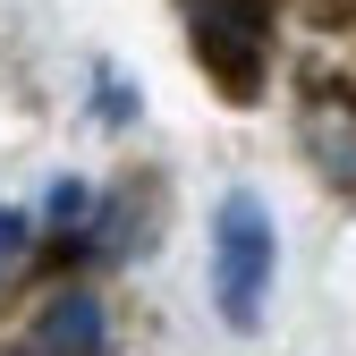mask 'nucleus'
<instances>
[{"label": "nucleus", "instance_id": "1", "mask_svg": "<svg viewBox=\"0 0 356 356\" xmlns=\"http://www.w3.org/2000/svg\"><path fill=\"white\" fill-rule=\"evenodd\" d=\"M272 272H280V238H272V204L254 187H229L212 212V297H220V323L254 331L263 305H272Z\"/></svg>", "mask_w": 356, "mask_h": 356}, {"label": "nucleus", "instance_id": "3", "mask_svg": "<svg viewBox=\"0 0 356 356\" xmlns=\"http://www.w3.org/2000/svg\"><path fill=\"white\" fill-rule=\"evenodd\" d=\"M297 136L314 153V170L331 178L339 195H356V85H314L297 111Z\"/></svg>", "mask_w": 356, "mask_h": 356}, {"label": "nucleus", "instance_id": "4", "mask_svg": "<svg viewBox=\"0 0 356 356\" xmlns=\"http://www.w3.org/2000/svg\"><path fill=\"white\" fill-rule=\"evenodd\" d=\"M34 348L42 356H102V305L85 289H60L42 305V323H34Z\"/></svg>", "mask_w": 356, "mask_h": 356}, {"label": "nucleus", "instance_id": "5", "mask_svg": "<svg viewBox=\"0 0 356 356\" xmlns=\"http://www.w3.org/2000/svg\"><path fill=\"white\" fill-rule=\"evenodd\" d=\"M17 254H26V212L0 204V263H17Z\"/></svg>", "mask_w": 356, "mask_h": 356}, {"label": "nucleus", "instance_id": "2", "mask_svg": "<svg viewBox=\"0 0 356 356\" xmlns=\"http://www.w3.org/2000/svg\"><path fill=\"white\" fill-rule=\"evenodd\" d=\"M272 51V0H195V60L246 102Z\"/></svg>", "mask_w": 356, "mask_h": 356}, {"label": "nucleus", "instance_id": "6", "mask_svg": "<svg viewBox=\"0 0 356 356\" xmlns=\"http://www.w3.org/2000/svg\"><path fill=\"white\" fill-rule=\"evenodd\" d=\"M17 356H42V348H17Z\"/></svg>", "mask_w": 356, "mask_h": 356}]
</instances>
